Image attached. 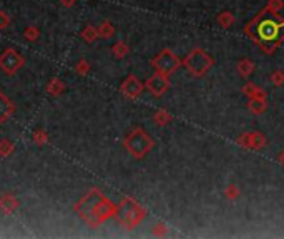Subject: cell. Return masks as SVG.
<instances>
[{"label": "cell", "mask_w": 284, "mask_h": 239, "mask_svg": "<svg viewBox=\"0 0 284 239\" xmlns=\"http://www.w3.org/2000/svg\"><path fill=\"white\" fill-rule=\"evenodd\" d=\"M244 33L253 38L254 44L261 47L264 54L273 55L284 42V18L281 15H273V13L269 18L266 17V10L263 8L246 25Z\"/></svg>", "instance_id": "obj_1"}, {"label": "cell", "mask_w": 284, "mask_h": 239, "mask_svg": "<svg viewBox=\"0 0 284 239\" xmlns=\"http://www.w3.org/2000/svg\"><path fill=\"white\" fill-rule=\"evenodd\" d=\"M75 214L92 228H100L108 219L115 218L116 204L102 193L100 188H90L73 204Z\"/></svg>", "instance_id": "obj_2"}, {"label": "cell", "mask_w": 284, "mask_h": 239, "mask_svg": "<svg viewBox=\"0 0 284 239\" xmlns=\"http://www.w3.org/2000/svg\"><path fill=\"white\" fill-rule=\"evenodd\" d=\"M145 218H146V209L135 198H131V196H123L120 203L116 204L115 219L125 229H130V231L135 229L138 224L143 223Z\"/></svg>", "instance_id": "obj_3"}, {"label": "cell", "mask_w": 284, "mask_h": 239, "mask_svg": "<svg viewBox=\"0 0 284 239\" xmlns=\"http://www.w3.org/2000/svg\"><path fill=\"white\" fill-rule=\"evenodd\" d=\"M123 148L130 153L135 160H143L148 153L155 148V140L148 135V131L136 126L126 133L123 138Z\"/></svg>", "instance_id": "obj_4"}, {"label": "cell", "mask_w": 284, "mask_h": 239, "mask_svg": "<svg viewBox=\"0 0 284 239\" xmlns=\"http://www.w3.org/2000/svg\"><path fill=\"white\" fill-rule=\"evenodd\" d=\"M181 65L186 68V71L191 76L201 78V76H205L208 71L213 68L215 60H213V57L203 49H195L184 57Z\"/></svg>", "instance_id": "obj_5"}, {"label": "cell", "mask_w": 284, "mask_h": 239, "mask_svg": "<svg viewBox=\"0 0 284 239\" xmlns=\"http://www.w3.org/2000/svg\"><path fill=\"white\" fill-rule=\"evenodd\" d=\"M150 65L153 66L155 71H160V73H165V75H171L179 68L181 60L178 59V55L174 54L171 49H163L155 59H151Z\"/></svg>", "instance_id": "obj_6"}, {"label": "cell", "mask_w": 284, "mask_h": 239, "mask_svg": "<svg viewBox=\"0 0 284 239\" xmlns=\"http://www.w3.org/2000/svg\"><path fill=\"white\" fill-rule=\"evenodd\" d=\"M23 65H25L23 55L18 50L12 49V47H8V49L0 54V70L8 76L17 75L23 68Z\"/></svg>", "instance_id": "obj_7"}, {"label": "cell", "mask_w": 284, "mask_h": 239, "mask_svg": "<svg viewBox=\"0 0 284 239\" xmlns=\"http://www.w3.org/2000/svg\"><path fill=\"white\" fill-rule=\"evenodd\" d=\"M170 87H171V82H170V75L160 73V71H155L153 75L150 76L145 82V88L153 95V97L160 98L163 97L165 93L168 92Z\"/></svg>", "instance_id": "obj_8"}, {"label": "cell", "mask_w": 284, "mask_h": 239, "mask_svg": "<svg viewBox=\"0 0 284 239\" xmlns=\"http://www.w3.org/2000/svg\"><path fill=\"white\" fill-rule=\"evenodd\" d=\"M145 90V83H141V80L136 75H128L120 85V92L125 98L136 100L141 97Z\"/></svg>", "instance_id": "obj_9"}, {"label": "cell", "mask_w": 284, "mask_h": 239, "mask_svg": "<svg viewBox=\"0 0 284 239\" xmlns=\"http://www.w3.org/2000/svg\"><path fill=\"white\" fill-rule=\"evenodd\" d=\"M266 138H264L263 133L259 131H253V133H243L238 138V145L243 148H248V150H261V148L266 146Z\"/></svg>", "instance_id": "obj_10"}, {"label": "cell", "mask_w": 284, "mask_h": 239, "mask_svg": "<svg viewBox=\"0 0 284 239\" xmlns=\"http://www.w3.org/2000/svg\"><path fill=\"white\" fill-rule=\"evenodd\" d=\"M15 103L7 97L5 93L0 90V126H3L5 123L13 117L15 113Z\"/></svg>", "instance_id": "obj_11"}, {"label": "cell", "mask_w": 284, "mask_h": 239, "mask_svg": "<svg viewBox=\"0 0 284 239\" xmlns=\"http://www.w3.org/2000/svg\"><path fill=\"white\" fill-rule=\"evenodd\" d=\"M20 208V201L13 193H3L0 196V211H2L5 216H10Z\"/></svg>", "instance_id": "obj_12"}, {"label": "cell", "mask_w": 284, "mask_h": 239, "mask_svg": "<svg viewBox=\"0 0 284 239\" xmlns=\"http://www.w3.org/2000/svg\"><path fill=\"white\" fill-rule=\"evenodd\" d=\"M67 90V85H65L63 80H60L58 76H54L50 78L45 85V92L50 95V97H60L61 93Z\"/></svg>", "instance_id": "obj_13"}, {"label": "cell", "mask_w": 284, "mask_h": 239, "mask_svg": "<svg viewBox=\"0 0 284 239\" xmlns=\"http://www.w3.org/2000/svg\"><path fill=\"white\" fill-rule=\"evenodd\" d=\"M248 110L253 115H263L268 112V102L266 98H249Z\"/></svg>", "instance_id": "obj_14"}, {"label": "cell", "mask_w": 284, "mask_h": 239, "mask_svg": "<svg viewBox=\"0 0 284 239\" xmlns=\"http://www.w3.org/2000/svg\"><path fill=\"white\" fill-rule=\"evenodd\" d=\"M243 93L248 98H266L268 97L266 92H264L261 87L254 85V83H246L244 87H243Z\"/></svg>", "instance_id": "obj_15"}, {"label": "cell", "mask_w": 284, "mask_h": 239, "mask_svg": "<svg viewBox=\"0 0 284 239\" xmlns=\"http://www.w3.org/2000/svg\"><path fill=\"white\" fill-rule=\"evenodd\" d=\"M236 70H238V73L243 76V78H248L254 71V63L249 59H241L238 61V65H236Z\"/></svg>", "instance_id": "obj_16"}, {"label": "cell", "mask_w": 284, "mask_h": 239, "mask_svg": "<svg viewBox=\"0 0 284 239\" xmlns=\"http://www.w3.org/2000/svg\"><path fill=\"white\" fill-rule=\"evenodd\" d=\"M112 54L116 60H123L126 55L130 54V47H128L126 42L120 40V42H116V44L112 47Z\"/></svg>", "instance_id": "obj_17"}, {"label": "cell", "mask_w": 284, "mask_h": 239, "mask_svg": "<svg viewBox=\"0 0 284 239\" xmlns=\"http://www.w3.org/2000/svg\"><path fill=\"white\" fill-rule=\"evenodd\" d=\"M97 28H98V37L105 38V40L115 35V27H113V23L110 20H103Z\"/></svg>", "instance_id": "obj_18"}, {"label": "cell", "mask_w": 284, "mask_h": 239, "mask_svg": "<svg viewBox=\"0 0 284 239\" xmlns=\"http://www.w3.org/2000/svg\"><path fill=\"white\" fill-rule=\"evenodd\" d=\"M171 120H173V117L167 112V110H163V108L156 110L155 115H153V121H155L156 126H165V125H168V123L171 121Z\"/></svg>", "instance_id": "obj_19"}, {"label": "cell", "mask_w": 284, "mask_h": 239, "mask_svg": "<svg viewBox=\"0 0 284 239\" xmlns=\"http://www.w3.org/2000/svg\"><path fill=\"white\" fill-rule=\"evenodd\" d=\"M80 37L85 40V44H93V42H97L98 37V28L93 27V25H87L83 28L82 32H80Z\"/></svg>", "instance_id": "obj_20"}, {"label": "cell", "mask_w": 284, "mask_h": 239, "mask_svg": "<svg viewBox=\"0 0 284 239\" xmlns=\"http://www.w3.org/2000/svg\"><path fill=\"white\" fill-rule=\"evenodd\" d=\"M32 141H34V145H37V146L49 145V141H50L49 133H47L45 130H42V128H39V130H35L34 135H32Z\"/></svg>", "instance_id": "obj_21"}, {"label": "cell", "mask_w": 284, "mask_h": 239, "mask_svg": "<svg viewBox=\"0 0 284 239\" xmlns=\"http://www.w3.org/2000/svg\"><path fill=\"white\" fill-rule=\"evenodd\" d=\"M13 151H15V145H13L8 138H2V140H0V156L8 158Z\"/></svg>", "instance_id": "obj_22"}, {"label": "cell", "mask_w": 284, "mask_h": 239, "mask_svg": "<svg viewBox=\"0 0 284 239\" xmlns=\"http://www.w3.org/2000/svg\"><path fill=\"white\" fill-rule=\"evenodd\" d=\"M90 70H92V65H90V61L87 59H80L77 61V65H75V73L80 76H87L90 73Z\"/></svg>", "instance_id": "obj_23"}, {"label": "cell", "mask_w": 284, "mask_h": 239, "mask_svg": "<svg viewBox=\"0 0 284 239\" xmlns=\"http://www.w3.org/2000/svg\"><path fill=\"white\" fill-rule=\"evenodd\" d=\"M216 20L223 28H229L234 23V15L231 12H221Z\"/></svg>", "instance_id": "obj_24"}, {"label": "cell", "mask_w": 284, "mask_h": 239, "mask_svg": "<svg viewBox=\"0 0 284 239\" xmlns=\"http://www.w3.org/2000/svg\"><path fill=\"white\" fill-rule=\"evenodd\" d=\"M23 37L28 42H37L40 38V28L35 25H28L25 30H23Z\"/></svg>", "instance_id": "obj_25"}, {"label": "cell", "mask_w": 284, "mask_h": 239, "mask_svg": "<svg viewBox=\"0 0 284 239\" xmlns=\"http://www.w3.org/2000/svg\"><path fill=\"white\" fill-rule=\"evenodd\" d=\"M283 7H284L283 0H268V5L264 7V8H266L268 13H273V15H279V12H281Z\"/></svg>", "instance_id": "obj_26"}, {"label": "cell", "mask_w": 284, "mask_h": 239, "mask_svg": "<svg viewBox=\"0 0 284 239\" xmlns=\"http://www.w3.org/2000/svg\"><path fill=\"white\" fill-rule=\"evenodd\" d=\"M239 194H241V191H239V188L236 184H229L228 188L225 189V196L229 199V201H234V199H238Z\"/></svg>", "instance_id": "obj_27"}, {"label": "cell", "mask_w": 284, "mask_h": 239, "mask_svg": "<svg viewBox=\"0 0 284 239\" xmlns=\"http://www.w3.org/2000/svg\"><path fill=\"white\" fill-rule=\"evenodd\" d=\"M269 80H271L273 85H276V87H283L284 85V71H281V70L273 71L271 76H269Z\"/></svg>", "instance_id": "obj_28"}, {"label": "cell", "mask_w": 284, "mask_h": 239, "mask_svg": "<svg viewBox=\"0 0 284 239\" xmlns=\"http://www.w3.org/2000/svg\"><path fill=\"white\" fill-rule=\"evenodd\" d=\"M10 25V15L5 10H0V30H5Z\"/></svg>", "instance_id": "obj_29"}, {"label": "cell", "mask_w": 284, "mask_h": 239, "mask_svg": "<svg viewBox=\"0 0 284 239\" xmlns=\"http://www.w3.org/2000/svg\"><path fill=\"white\" fill-rule=\"evenodd\" d=\"M168 233V229H167V226L165 224H162V223H158L156 226L153 228V234L155 236H165V234Z\"/></svg>", "instance_id": "obj_30"}, {"label": "cell", "mask_w": 284, "mask_h": 239, "mask_svg": "<svg viewBox=\"0 0 284 239\" xmlns=\"http://www.w3.org/2000/svg\"><path fill=\"white\" fill-rule=\"evenodd\" d=\"M58 2L61 3L63 7H67V8H70V7H73L75 3L78 2V0H58Z\"/></svg>", "instance_id": "obj_31"}, {"label": "cell", "mask_w": 284, "mask_h": 239, "mask_svg": "<svg viewBox=\"0 0 284 239\" xmlns=\"http://www.w3.org/2000/svg\"><path fill=\"white\" fill-rule=\"evenodd\" d=\"M278 160H279V163H281V165H284V151H281V153H279V158H278Z\"/></svg>", "instance_id": "obj_32"}]
</instances>
